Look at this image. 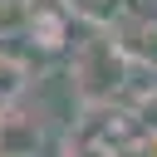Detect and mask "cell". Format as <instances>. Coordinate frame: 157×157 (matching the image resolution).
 Here are the masks:
<instances>
[{
    "label": "cell",
    "mask_w": 157,
    "mask_h": 157,
    "mask_svg": "<svg viewBox=\"0 0 157 157\" xmlns=\"http://www.w3.org/2000/svg\"><path fill=\"white\" fill-rule=\"evenodd\" d=\"M132 59L123 54V44L113 39V29H93L83 44H74L69 54V83H74V98L83 108H103L118 98L123 78H128Z\"/></svg>",
    "instance_id": "1"
},
{
    "label": "cell",
    "mask_w": 157,
    "mask_h": 157,
    "mask_svg": "<svg viewBox=\"0 0 157 157\" xmlns=\"http://www.w3.org/2000/svg\"><path fill=\"white\" fill-rule=\"evenodd\" d=\"M113 39L123 44V54L132 59V64H142V69H152L157 74V20H132V15H123L118 25H113Z\"/></svg>",
    "instance_id": "2"
},
{
    "label": "cell",
    "mask_w": 157,
    "mask_h": 157,
    "mask_svg": "<svg viewBox=\"0 0 157 157\" xmlns=\"http://www.w3.org/2000/svg\"><path fill=\"white\" fill-rule=\"evenodd\" d=\"M39 147V123H29L15 108H0V157H34Z\"/></svg>",
    "instance_id": "3"
},
{
    "label": "cell",
    "mask_w": 157,
    "mask_h": 157,
    "mask_svg": "<svg viewBox=\"0 0 157 157\" xmlns=\"http://www.w3.org/2000/svg\"><path fill=\"white\" fill-rule=\"evenodd\" d=\"M74 20H83L88 29H113L128 15V0H59Z\"/></svg>",
    "instance_id": "4"
},
{
    "label": "cell",
    "mask_w": 157,
    "mask_h": 157,
    "mask_svg": "<svg viewBox=\"0 0 157 157\" xmlns=\"http://www.w3.org/2000/svg\"><path fill=\"white\" fill-rule=\"evenodd\" d=\"M132 118H137V132H152V137H157V88L132 108Z\"/></svg>",
    "instance_id": "5"
}]
</instances>
